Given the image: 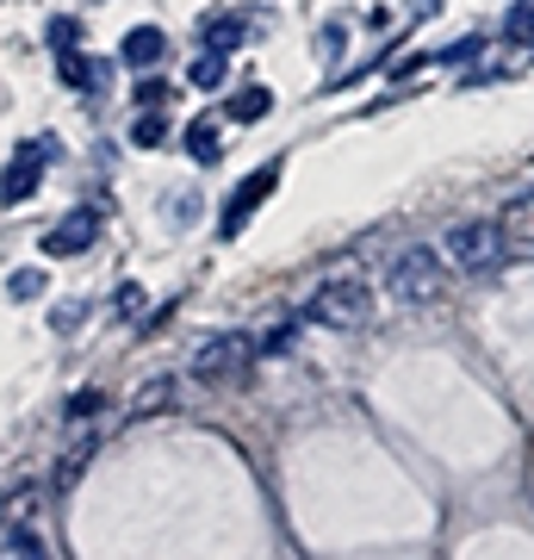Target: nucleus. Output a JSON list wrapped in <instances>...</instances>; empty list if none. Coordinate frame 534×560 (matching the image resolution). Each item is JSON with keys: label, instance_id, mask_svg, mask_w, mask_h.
<instances>
[{"label": "nucleus", "instance_id": "obj_1", "mask_svg": "<svg viewBox=\"0 0 534 560\" xmlns=\"http://www.w3.org/2000/svg\"><path fill=\"white\" fill-rule=\"evenodd\" d=\"M305 318L311 324H330V330H360V324L373 318V287L367 280H323L305 305Z\"/></svg>", "mask_w": 534, "mask_h": 560}, {"label": "nucleus", "instance_id": "obj_9", "mask_svg": "<svg viewBox=\"0 0 534 560\" xmlns=\"http://www.w3.org/2000/svg\"><path fill=\"white\" fill-rule=\"evenodd\" d=\"M57 81H62V88H81V94H99V88L112 81V62H106V57H69V50H62Z\"/></svg>", "mask_w": 534, "mask_h": 560}, {"label": "nucleus", "instance_id": "obj_16", "mask_svg": "<svg viewBox=\"0 0 534 560\" xmlns=\"http://www.w3.org/2000/svg\"><path fill=\"white\" fill-rule=\"evenodd\" d=\"M131 143H138V150H156V143H168V119H162L156 106L131 119Z\"/></svg>", "mask_w": 534, "mask_h": 560}, {"label": "nucleus", "instance_id": "obj_14", "mask_svg": "<svg viewBox=\"0 0 534 560\" xmlns=\"http://www.w3.org/2000/svg\"><path fill=\"white\" fill-rule=\"evenodd\" d=\"M230 119H242V125H256V119H268L274 113V94L268 88H242V94H230V106H224Z\"/></svg>", "mask_w": 534, "mask_h": 560}, {"label": "nucleus", "instance_id": "obj_2", "mask_svg": "<svg viewBox=\"0 0 534 560\" xmlns=\"http://www.w3.org/2000/svg\"><path fill=\"white\" fill-rule=\"evenodd\" d=\"M249 368H256V342L242 337V330H224V337H205L193 349V374L205 386H230V381H249Z\"/></svg>", "mask_w": 534, "mask_h": 560}, {"label": "nucleus", "instance_id": "obj_20", "mask_svg": "<svg viewBox=\"0 0 534 560\" xmlns=\"http://www.w3.org/2000/svg\"><path fill=\"white\" fill-rule=\"evenodd\" d=\"M99 405H106V399H99L94 386H81L75 399L62 405V418H69V423H87V418H94V411H99Z\"/></svg>", "mask_w": 534, "mask_h": 560}, {"label": "nucleus", "instance_id": "obj_4", "mask_svg": "<svg viewBox=\"0 0 534 560\" xmlns=\"http://www.w3.org/2000/svg\"><path fill=\"white\" fill-rule=\"evenodd\" d=\"M497 256H503V224L466 219V224H454V231H448V261H454V268H466V275L497 268Z\"/></svg>", "mask_w": 534, "mask_h": 560}, {"label": "nucleus", "instance_id": "obj_8", "mask_svg": "<svg viewBox=\"0 0 534 560\" xmlns=\"http://www.w3.org/2000/svg\"><path fill=\"white\" fill-rule=\"evenodd\" d=\"M119 62H131V69H156V62H168V32L162 25H131L119 44Z\"/></svg>", "mask_w": 534, "mask_h": 560}, {"label": "nucleus", "instance_id": "obj_5", "mask_svg": "<svg viewBox=\"0 0 534 560\" xmlns=\"http://www.w3.org/2000/svg\"><path fill=\"white\" fill-rule=\"evenodd\" d=\"M274 187H280V162H268V168H256L249 180H237V194L224 200V219H218V237H237L242 224L256 219L261 206L274 200Z\"/></svg>", "mask_w": 534, "mask_h": 560}, {"label": "nucleus", "instance_id": "obj_18", "mask_svg": "<svg viewBox=\"0 0 534 560\" xmlns=\"http://www.w3.org/2000/svg\"><path fill=\"white\" fill-rule=\"evenodd\" d=\"M168 101H175V81L156 75V69H143V81H138V106H168Z\"/></svg>", "mask_w": 534, "mask_h": 560}, {"label": "nucleus", "instance_id": "obj_7", "mask_svg": "<svg viewBox=\"0 0 534 560\" xmlns=\"http://www.w3.org/2000/svg\"><path fill=\"white\" fill-rule=\"evenodd\" d=\"M94 237H99V212L94 206H81V212H69L62 224L44 231V256H81Z\"/></svg>", "mask_w": 534, "mask_h": 560}, {"label": "nucleus", "instance_id": "obj_25", "mask_svg": "<svg viewBox=\"0 0 534 560\" xmlns=\"http://www.w3.org/2000/svg\"><path fill=\"white\" fill-rule=\"evenodd\" d=\"M50 324H57V330H75V324H81V305H62V312H50Z\"/></svg>", "mask_w": 534, "mask_h": 560}, {"label": "nucleus", "instance_id": "obj_11", "mask_svg": "<svg viewBox=\"0 0 534 560\" xmlns=\"http://www.w3.org/2000/svg\"><path fill=\"white\" fill-rule=\"evenodd\" d=\"M503 243L534 249V187H529V194H515V200L503 206Z\"/></svg>", "mask_w": 534, "mask_h": 560}, {"label": "nucleus", "instance_id": "obj_21", "mask_svg": "<svg viewBox=\"0 0 534 560\" xmlns=\"http://www.w3.org/2000/svg\"><path fill=\"white\" fill-rule=\"evenodd\" d=\"M7 293H13V300H38L44 275H38V268H20V275H7Z\"/></svg>", "mask_w": 534, "mask_h": 560}, {"label": "nucleus", "instance_id": "obj_6", "mask_svg": "<svg viewBox=\"0 0 534 560\" xmlns=\"http://www.w3.org/2000/svg\"><path fill=\"white\" fill-rule=\"evenodd\" d=\"M44 180V143H20L13 150V162H7V175H0V200H32Z\"/></svg>", "mask_w": 534, "mask_h": 560}, {"label": "nucleus", "instance_id": "obj_23", "mask_svg": "<svg viewBox=\"0 0 534 560\" xmlns=\"http://www.w3.org/2000/svg\"><path fill=\"white\" fill-rule=\"evenodd\" d=\"M75 38H81V20H57V25H50V44H62V50H69Z\"/></svg>", "mask_w": 534, "mask_h": 560}, {"label": "nucleus", "instance_id": "obj_24", "mask_svg": "<svg viewBox=\"0 0 534 560\" xmlns=\"http://www.w3.org/2000/svg\"><path fill=\"white\" fill-rule=\"evenodd\" d=\"M193 212H199L193 194H175V224H193Z\"/></svg>", "mask_w": 534, "mask_h": 560}, {"label": "nucleus", "instance_id": "obj_10", "mask_svg": "<svg viewBox=\"0 0 534 560\" xmlns=\"http://www.w3.org/2000/svg\"><path fill=\"white\" fill-rule=\"evenodd\" d=\"M199 38H205V50H218V57H230L242 38H249V25L237 20V13H205L199 20Z\"/></svg>", "mask_w": 534, "mask_h": 560}, {"label": "nucleus", "instance_id": "obj_13", "mask_svg": "<svg viewBox=\"0 0 534 560\" xmlns=\"http://www.w3.org/2000/svg\"><path fill=\"white\" fill-rule=\"evenodd\" d=\"M162 405H175V381H168V374H156L150 386H138V399L124 405V418H156Z\"/></svg>", "mask_w": 534, "mask_h": 560}, {"label": "nucleus", "instance_id": "obj_12", "mask_svg": "<svg viewBox=\"0 0 534 560\" xmlns=\"http://www.w3.org/2000/svg\"><path fill=\"white\" fill-rule=\"evenodd\" d=\"M180 143H187V156H193V162H218V156H224L218 119H193L187 131H180Z\"/></svg>", "mask_w": 534, "mask_h": 560}, {"label": "nucleus", "instance_id": "obj_22", "mask_svg": "<svg viewBox=\"0 0 534 560\" xmlns=\"http://www.w3.org/2000/svg\"><path fill=\"white\" fill-rule=\"evenodd\" d=\"M478 50H485V38H460V44H448L436 62H454V69H466V62H478Z\"/></svg>", "mask_w": 534, "mask_h": 560}, {"label": "nucleus", "instance_id": "obj_3", "mask_svg": "<svg viewBox=\"0 0 534 560\" xmlns=\"http://www.w3.org/2000/svg\"><path fill=\"white\" fill-rule=\"evenodd\" d=\"M441 287H448V261L436 256V249H404V256L392 261V293L404 305H436L441 300Z\"/></svg>", "mask_w": 534, "mask_h": 560}, {"label": "nucleus", "instance_id": "obj_15", "mask_svg": "<svg viewBox=\"0 0 534 560\" xmlns=\"http://www.w3.org/2000/svg\"><path fill=\"white\" fill-rule=\"evenodd\" d=\"M32 511H38V486L7 492V499H0V529H20V523H32Z\"/></svg>", "mask_w": 534, "mask_h": 560}, {"label": "nucleus", "instance_id": "obj_17", "mask_svg": "<svg viewBox=\"0 0 534 560\" xmlns=\"http://www.w3.org/2000/svg\"><path fill=\"white\" fill-rule=\"evenodd\" d=\"M224 75H230V57H218V50H205V57L187 69V81H193V88H224Z\"/></svg>", "mask_w": 534, "mask_h": 560}, {"label": "nucleus", "instance_id": "obj_19", "mask_svg": "<svg viewBox=\"0 0 534 560\" xmlns=\"http://www.w3.org/2000/svg\"><path fill=\"white\" fill-rule=\"evenodd\" d=\"M503 38H510V44H534V0H515V13L503 20Z\"/></svg>", "mask_w": 534, "mask_h": 560}]
</instances>
